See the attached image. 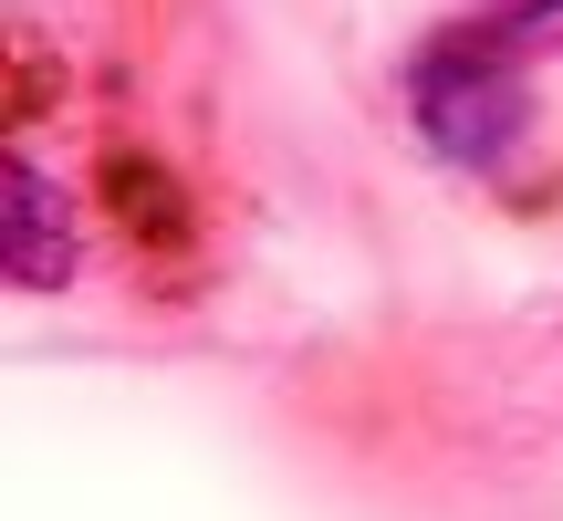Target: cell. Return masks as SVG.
I'll return each instance as SVG.
<instances>
[{
	"mask_svg": "<svg viewBox=\"0 0 563 521\" xmlns=\"http://www.w3.org/2000/svg\"><path fill=\"white\" fill-rule=\"evenodd\" d=\"M522 63L532 53H511L501 21H460V32L418 42V63H407V115H418V136L439 146L449 167H501L511 146H522V125H532Z\"/></svg>",
	"mask_w": 563,
	"mask_h": 521,
	"instance_id": "obj_1",
	"label": "cell"
},
{
	"mask_svg": "<svg viewBox=\"0 0 563 521\" xmlns=\"http://www.w3.org/2000/svg\"><path fill=\"white\" fill-rule=\"evenodd\" d=\"M0 209H11V292H63L74 281V199L32 157H11L0 167Z\"/></svg>",
	"mask_w": 563,
	"mask_h": 521,
	"instance_id": "obj_2",
	"label": "cell"
},
{
	"mask_svg": "<svg viewBox=\"0 0 563 521\" xmlns=\"http://www.w3.org/2000/svg\"><path fill=\"white\" fill-rule=\"evenodd\" d=\"M490 21H501L511 53H563V0H511V11H490Z\"/></svg>",
	"mask_w": 563,
	"mask_h": 521,
	"instance_id": "obj_3",
	"label": "cell"
}]
</instances>
